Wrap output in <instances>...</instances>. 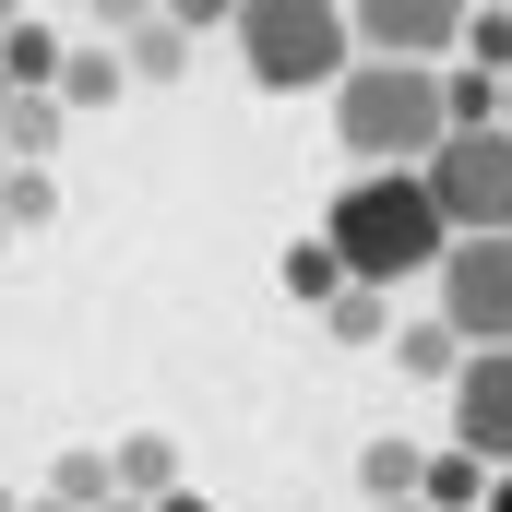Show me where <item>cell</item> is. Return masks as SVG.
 Returning a JSON list of instances; mask_svg holds the SVG:
<instances>
[{
    "instance_id": "83f0119b",
    "label": "cell",
    "mask_w": 512,
    "mask_h": 512,
    "mask_svg": "<svg viewBox=\"0 0 512 512\" xmlns=\"http://www.w3.org/2000/svg\"><path fill=\"white\" fill-rule=\"evenodd\" d=\"M12 96H24V84H12V72H0V108H12Z\"/></svg>"
},
{
    "instance_id": "8992f818",
    "label": "cell",
    "mask_w": 512,
    "mask_h": 512,
    "mask_svg": "<svg viewBox=\"0 0 512 512\" xmlns=\"http://www.w3.org/2000/svg\"><path fill=\"white\" fill-rule=\"evenodd\" d=\"M441 393H453V441L477 465H512V346H465V370Z\"/></svg>"
},
{
    "instance_id": "f546056e",
    "label": "cell",
    "mask_w": 512,
    "mask_h": 512,
    "mask_svg": "<svg viewBox=\"0 0 512 512\" xmlns=\"http://www.w3.org/2000/svg\"><path fill=\"white\" fill-rule=\"evenodd\" d=\"M501 120H512V72H501Z\"/></svg>"
},
{
    "instance_id": "d4e9b609",
    "label": "cell",
    "mask_w": 512,
    "mask_h": 512,
    "mask_svg": "<svg viewBox=\"0 0 512 512\" xmlns=\"http://www.w3.org/2000/svg\"><path fill=\"white\" fill-rule=\"evenodd\" d=\"M477 512H512V465H489V501H477Z\"/></svg>"
},
{
    "instance_id": "8fae6325",
    "label": "cell",
    "mask_w": 512,
    "mask_h": 512,
    "mask_svg": "<svg viewBox=\"0 0 512 512\" xmlns=\"http://www.w3.org/2000/svg\"><path fill=\"white\" fill-rule=\"evenodd\" d=\"M417 501H429V512H477V501H489V465L453 441V453H429V465H417Z\"/></svg>"
},
{
    "instance_id": "30bf717a",
    "label": "cell",
    "mask_w": 512,
    "mask_h": 512,
    "mask_svg": "<svg viewBox=\"0 0 512 512\" xmlns=\"http://www.w3.org/2000/svg\"><path fill=\"white\" fill-rule=\"evenodd\" d=\"M382 346H393V370H405V382H453V370H465V334H453L441 310H429V322H393Z\"/></svg>"
},
{
    "instance_id": "1f68e13d",
    "label": "cell",
    "mask_w": 512,
    "mask_h": 512,
    "mask_svg": "<svg viewBox=\"0 0 512 512\" xmlns=\"http://www.w3.org/2000/svg\"><path fill=\"white\" fill-rule=\"evenodd\" d=\"M0 239H12V227H0Z\"/></svg>"
},
{
    "instance_id": "2e32d148",
    "label": "cell",
    "mask_w": 512,
    "mask_h": 512,
    "mask_svg": "<svg viewBox=\"0 0 512 512\" xmlns=\"http://www.w3.org/2000/svg\"><path fill=\"white\" fill-rule=\"evenodd\" d=\"M0 72H12V84H60V36L12 12V24H0Z\"/></svg>"
},
{
    "instance_id": "7c38bea8",
    "label": "cell",
    "mask_w": 512,
    "mask_h": 512,
    "mask_svg": "<svg viewBox=\"0 0 512 512\" xmlns=\"http://www.w3.org/2000/svg\"><path fill=\"white\" fill-rule=\"evenodd\" d=\"M346 286H358V274H346L334 239H298V251H286V298H298V310H334Z\"/></svg>"
},
{
    "instance_id": "484cf974",
    "label": "cell",
    "mask_w": 512,
    "mask_h": 512,
    "mask_svg": "<svg viewBox=\"0 0 512 512\" xmlns=\"http://www.w3.org/2000/svg\"><path fill=\"white\" fill-rule=\"evenodd\" d=\"M24 512H84V501H60V489H36V501H24Z\"/></svg>"
},
{
    "instance_id": "ba28073f",
    "label": "cell",
    "mask_w": 512,
    "mask_h": 512,
    "mask_svg": "<svg viewBox=\"0 0 512 512\" xmlns=\"http://www.w3.org/2000/svg\"><path fill=\"white\" fill-rule=\"evenodd\" d=\"M120 36H84V48H60V84H48V96H60V108H72V120H84V108H120Z\"/></svg>"
},
{
    "instance_id": "9c48e42d",
    "label": "cell",
    "mask_w": 512,
    "mask_h": 512,
    "mask_svg": "<svg viewBox=\"0 0 512 512\" xmlns=\"http://www.w3.org/2000/svg\"><path fill=\"white\" fill-rule=\"evenodd\" d=\"M60 131H72V108H60L48 84H24V96L0 108V155H12V167H48V155H60Z\"/></svg>"
},
{
    "instance_id": "3957f363",
    "label": "cell",
    "mask_w": 512,
    "mask_h": 512,
    "mask_svg": "<svg viewBox=\"0 0 512 512\" xmlns=\"http://www.w3.org/2000/svg\"><path fill=\"white\" fill-rule=\"evenodd\" d=\"M239 60H251L262 96H334V72L358 60V24H346V0H239Z\"/></svg>"
},
{
    "instance_id": "5b68a950",
    "label": "cell",
    "mask_w": 512,
    "mask_h": 512,
    "mask_svg": "<svg viewBox=\"0 0 512 512\" xmlns=\"http://www.w3.org/2000/svg\"><path fill=\"white\" fill-rule=\"evenodd\" d=\"M429 298H441V322L465 346H512V227H465L429 262Z\"/></svg>"
},
{
    "instance_id": "4dcf8cb0",
    "label": "cell",
    "mask_w": 512,
    "mask_h": 512,
    "mask_svg": "<svg viewBox=\"0 0 512 512\" xmlns=\"http://www.w3.org/2000/svg\"><path fill=\"white\" fill-rule=\"evenodd\" d=\"M12 12H24V0H0V24H12Z\"/></svg>"
},
{
    "instance_id": "d6986e66",
    "label": "cell",
    "mask_w": 512,
    "mask_h": 512,
    "mask_svg": "<svg viewBox=\"0 0 512 512\" xmlns=\"http://www.w3.org/2000/svg\"><path fill=\"white\" fill-rule=\"evenodd\" d=\"M322 322H334L346 346H382V334H393V286H346V298H334Z\"/></svg>"
},
{
    "instance_id": "603a6c76",
    "label": "cell",
    "mask_w": 512,
    "mask_h": 512,
    "mask_svg": "<svg viewBox=\"0 0 512 512\" xmlns=\"http://www.w3.org/2000/svg\"><path fill=\"white\" fill-rule=\"evenodd\" d=\"M96 24H108V36H131V24H155V0H96Z\"/></svg>"
},
{
    "instance_id": "cb8c5ba5",
    "label": "cell",
    "mask_w": 512,
    "mask_h": 512,
    "mask_svg": "<svg viewBox=\"0 0 512 512\" xmlns=\"http://www.w3.org/2000/svg\"><path fill=\"white\" fill-rule=\"evenodd\" d=\"M155 512H215V501H203V489H155Z\"/></svg>"
},
{
    "instance_id": "ac0fdd59",
    "label": "cell",
    "mask_w": 512,
    "mask_h": 512,
    "mask_svg": "<svg viewBox=\"0 0 512 512\" xmlns=\"http://www.w3.org/2000/svg\"><path fill=\"white\" fill-rule=\"evenodd\" d=\"M441 108H453V131L501 120V72H477V60H441Z\"/></svg>"
},
{
    "instance_id": "5bb4252c",
    "label": "cell",
    "mask_w": 512,
    "mask_h": 512,
    "mask_svg": "<svg viewBox=\"0 0 512 512\" xmlns=\"http://www.w3.org/2000/svg\"><path fill=\"white\" fill-rule=\"evenodd\" d=\"M108 465H120V489H131V501H155V489H179V441H167V429H131V441L108 453Z\"/></svg>"
},
{
    "instance_id": "7402d4cb",
    "label": "cell",
    "mask_w": 512,
    "mask_h": 512,
    "mask_svg": "<svg viewBox=\"0 0 512 512\" xmlns=\"http://www.w3.org/2000/svg\"><path fill=\"white\" fill-rule=\"evenodd\" d=\"M155 12H167L179 36H215V24H239V0H155Z\"/></svg>"
},
{
    "instance_id": "4316f807",
    "label": "cell",
    "mask_w": 512,
    "mask_h": 512,
    "mask_svg": "<svg viewBox=\"0 0 512 512\" xmlns=\"http://www.w3.org/2000/svg\"><path fill=\"white\" fill-rule=\"evenodd\" d=\"M370 512H429V501H417V489H405V501H370Z\"/></svg>"
},
{
    "instance_id": "7a4b0ae2",
    "label": "cell",
    "mask_w": 512,
    "mask_h": 512,
    "mask_svg": "<svg viewBox=\"0 0 512 512\" xmlns=\"http://www.w3.org/2000/svg\"><path fill=\"white\" fill-rule=\"evenodd\" d=\"M334 131H346L358 167H417V155L453 131L441 60H382V48H358V60L334 72Z\"/></svg>"
},
{
    "instance_id": "44dd1931",
    "label": "cell",
    "mask_w": 512,
    "mask_h": 512,
    "mask_svg": "<svg viewBox=\"0 0 512 512\" xmlns=\"http://www.w3.org/2000/svg\"><path fill=\"white\" fill-rule=\"evenodd\" d=\"M48 489H60V501H108V489H120V465H108V453H60V465H48Z\"/></svg>"
},
{
    "instance_id": "9a60e30c",
    "label": "cell",
    "mask_w": 512,
    "mask_h": 512,
    "mask_svg": "<svg viewBox=\"0 0 512 512\" xmlns=\"http://www.w3.org/2000/svg\"><path fill=\"white\" fill-rule=\"evenodd\" d=\"M417 465H429V453H417L405 429H382V441L358 453V489H370V501H405V489H417Z\"/></svg>"
},
{
    "instance_id": "f1b7e54d",
    "label": "cell",
    "mask_w": 512,
    "mask_h": 512,
    "mask_svg": "<svg viewBox=\"0 0 512 512\" xmlns=\"http://www.w3.org/2000/svg\"><path fill=\"white\" fill-rule=\"evenodd\" d=\"M0 512H24V489H0Z\"/></svg>"
},
{
    "instance_id": "ffe728a7",
    "label": "cell",
    "mask_w": 512,
    "mask_h": 512,
    "mask_svg": "<svg viewBox=\"0 0 512 512\" xmlns=\"http://www.w3.org/2000/svg\"><path fill=\"white\" fill-rule=\"evenodd\" d=\"M453 48H465V60H477V72H512V0H477V12H465V36H453Z\"/></svg>"
},
{
    "instance_id": "277c9868",
    "label": "cell",
    "mask_w": 512,
    "mask_h": 512,
    "mask_svg": "<svg viewBox=\"0 0 512 512\" xmlns=\"http://www.w3.org/2000/svg\"><path fill=\"white\" fill-rule=\"evenodd\" d=\"M417 179H429V203H441L453 239H465V227H512V120L441 131V143L417 155Z\"/></svg>"
},
{
    "instance_id": "6da1fadb",
    "label": "cell",
    "mask_w": 512,
    "mask_h": 512,
    "mask_svg": "<svg viewBox=\"0 0 512 512\" xmlns=\"http://www.w3.org/2000/svg\"><path fill=\"white\" fill-rule=\"evenodd\" d=\"M322 239L346 251L358 286H429V262L453 251V227H441V203H429V179L417 167H370V179H346L334 191V215H322Z\"/></svg>"
},
{
    "instance_id": "4fadbf2b",
    "label": "cell",
    "mask_w": 512,
    "mask_h": 512,
    "mask_svg": "<svg viewBox=\"0 0 512 512\" xmlns=\"http://www.w3.org/2000/svg\"><path fill=\"white\" fill-rule=\"evenodd\" d=\"M191 48H203V36H179V24L155 12V24H131V36H120V72H131V84H167V72H179Z\"/></svg>"
},
{
    "instance_id": "e0dca14e",
    "label": "cell",
    "mask_w": 512,
    "mask_h": 512,
    "mask_svg": "<svg viewBox=\"0 0 512 512\" xmlns=\"http://www.w3.org/2000/svg\"><path fill=\"white\" fill-rule=\"evenodd\" d=\"M48 215H60V179H48V167H0V227L24 239V227H48Z\"/></svg>"
},
{
    "instance_id": "52a82bcc",
    "label": "cell",
    "mask_w": 512,
    "mask_h": 512,
    "mask_svg": "<svg viewBox=\"0 0 512 512\" xmlns=\"http://www.w3.org/2000/svg\"><path fill=\"white\" fill-rule=\"evenodd\" d=\"M465 12H477V0H346L358 48H382V60H453Z\"/></svg>"
}]
</instances>
